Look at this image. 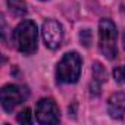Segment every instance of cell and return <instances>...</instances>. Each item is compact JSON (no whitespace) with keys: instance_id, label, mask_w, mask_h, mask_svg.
Returning <instances> with one entry per match:
<instances>
[{"instance_id":"obj_1","label":"cell","mask_w":125,"mask_h":125,"mask_svg":"<svg viewBox=\"0 0 125 125\" xmlns=\"http://www.w3.org/2000/svg\"><path fill=\"white\" fill-rule=\"evenodd\" d=\"M13 43L24 54H32L37 50V25L31 19H24L13 31Z\"/></svg>"},{"instance_id":"obj_2","label":"cell","mask_w":125,"mask_h":125,"mask_svg":"<svg viewBox=\"0 0 125 125\" xmlns=\"http://www.w3.org/2000/svg\"><path fill=\"white\" fill-rule=\"evenodd\" d=\"M81 74V57L77 52H69L60 59L56 68V80L60 84H74Z\"/></svg>"},{"instance_id":"obj_3","label":"cell","mask_w":125,"mask_h":125,"mask_svg":"<svg viewBox=\"0 0 125 125\" xmlns=\"http://www.w3.org/2000/svg\"><path fill=\"white\" fill-rule=\"evenodd\" d=\"M99 49L107 59L118 56V31L110 19H102L99 24Z\"/></svg>"},{"instance_id":"obj_4","label":"cell","mask_w":125,"mask_h":125,"mask_svg":"<svg viewBox=\"0 0 125 125\" xmlns=\"http://www.w3.org/2000/svg\"><path fill=\"white\" fill-rule=\"evenodd\" d=\"M28 88L15 85V84H8L2 88V107L6 112H12L16 106H19L22 102L28 99Z\"/></svg>"},{"instance_id":"obj_5","label":"cell","mask_w":125,"mask_h":125,"mask_svg":"<svg viewBox=\"0 0 125 125\" xmlns=\"http://www.w3.org/2000/svg\"><path fill=\"white\" fill-rule=\"evenodd\" d=\"M35 116L41 125H53L60 121V112L53 99H41L37 103Z\"/></svg>"},{"instance_id":"obj_6","label":"cell","mask_w":125,"mask_h":125,"mask_svg":"<svg viewBox=\"0 0 125 125\" xmlns=\"http://www.w3.org/2000/svg\"><path fill=\"white\" fill-rule=\"evenodd\" d=\"M41 34H43L44 44L49 49L56 50V49H59L62 46V41H63V28H62V25L57 21L47 19L43 24Z\"/></svg>"},{"instance_id":"obj_7","label":"cell","mask_w":125,"mask_h":125,"mask_svg":"<svg viewBox=\"0 0 125 125\" xmlns=\"http://www.w3.org/2000/svg\"><path fill=\"white\" fill-rule=\"evenodd\" d=\"M106 78H107V74H106V69L103 68V65L100 62H94L93 63V78H91V83H90L91 96H99L100 94L102 87L106 83Z\"/></svg>"},{"instance_id":"obj_8","label":"cell","mask_w":125,"mask_h":125,"mask_svg":"<svg viewBox=\"0 0 125 125\" xmlns=\"http://www.w3.org/2000/svg\"><path fill=\"white\" fill-rule=\"evenodd\" d=\"M107 110H109V115L113 118V119H121L125 116V94L118 91V93H113L110 97H109V102H107Z\"/></svg>"},{"instance_id":"obj_9","label":"cell","mask_w":125,"mask_h":125,"mask_svg":"<svg viewBox=\"0 0 125 125\" xmlns=\"http://www.w3.org/2000/svg\"><path fill=\"white\" fill-rule=\"evenodd\" d=\"M8 6H9V10L12 15L15 16H25L28 9H27V3L24 0H8Z\"/></svg>"},{"instance_id":"obj_10","label":"cell","mask_w":125,"mask_h":125,"mask_svg":"<svg viewBox=\"0 0 125 125\" xmlns=\"http://www.w3.org/2000/svg\"><path fill=\"white\" fill-rule=\"evenodd\" d=\"M16 121L19 124H32V113H31V109L25 107L24 110H21L16 116Z\"/></svg>"},{"instance_id":"obj_11","label":"cell","mask_w":125,"mask_h":125,"mask_svg":"<svg viewBox=\"0 0 125 125\" xmlns=\"http://www.w3.org/2000/svg\"><path fill=\"white\" fill-rule=\"evenodd\" d=\"M113 78H115L118 83L125 84V65L118 66V68L113 69Z\"/></svg>"},{"instance_id":"obj_12","label":"cell","mask_w":125,"mask_h":125,"mask_svg":"<svg viewBox=\"0 0 125 125\" xmlns=\"http://www.w3.org/2000/svg\"><path fill=\"white\" fill-rule=\"evenodd\" d=\"M80 40H81V43L85 47H90V43H91V31L90 30H83L80 32Z\"/></svg>"},{"instance_id":"obj_13","label":"cell","mask_w":125,"mask_h":125,"mask_svg":"<svg viewBox=\"0 0 125 125\" xmlns=\"http://www.w3.org/2000/svg\"><path fill=\"white\" fill-rule=\"evenodd\" d=\"M124 46H125V35H124Z\"/></svg>"}]
</instances>
